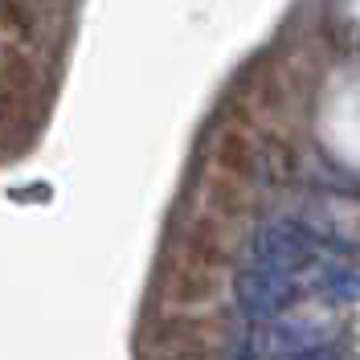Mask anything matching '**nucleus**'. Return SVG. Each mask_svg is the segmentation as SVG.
Returning a JSON list of instances; mask_svg holds the SVG:
<instances>
[{"label":"nucleus","mask_w":360,"mask_h":360,"mask_svg":"<svg viewBox=\"0 0 360 360\" xmlns=\"http://www.w3.org/2000/svg\"><path fill=\"white\" fill-rule=\"evenodd\" d=\"M295 299V270L274 266L254 258L246 270H238V303L250 319H274Z\"/></svg>","instance_id":"1"},{"label":"nucleus","mask_w":360,"mask_h":360,"mask_svg":"<svg viewBox=\"0 0 360 360\" xmlns=\"http://www.w3.org/2000/svg\"><path fill=\"white\" fill-rule=\"evenodd\" d=\"M254 258L274 262V266L299 270L311 258V233L295 221H270L254 233Z\"/></svg>","instance_id":"2"},{"label":"nucleus","mask_w":360,"mask_h":360,"mask_svg":"<svg viewBox=\"0 0 360 360\" xmlns=\"http://www.w3.org/2000/svg\"><path fill=\"white\" fill-rule=\"evenodd\" d=\"M328 295L340 299V303L356 299L360 295V274H352V270H332V274H328Z\"/></svg>","instance_id":"3"}]
</instances>
